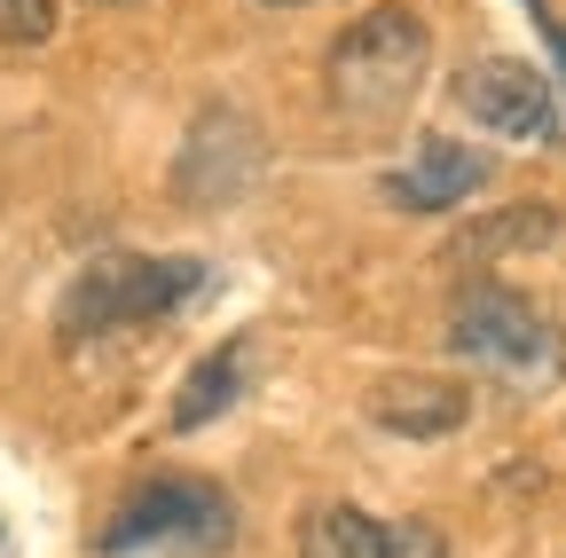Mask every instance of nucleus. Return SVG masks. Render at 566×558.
Wrapping results in <instances>:
<instances>
[{"mask_svg":"<svg viewBox=\"0 0 566 558\" xmlns=\"http://www.w3.org/2000/svg\"><path fill=\"white\" fill-rule=\"evenodd\" d=\"M205 284H212V267L189 260V252H158V260L150 252H111L63 292L55 330H63V346H87V338H111V330H142V323H166L174 307H189Z\"/></svg>","mask_w":566,"mask_h":558,"instance_id":"nucleus-1","label":"nucleus"},{"mask_svg":"<svg viewBox=\"0 0 566 558\" xmlns=\"http://www.w3.org/2000/svg\"><path fill=\"white\" fill-rule=\"evenodd\" d=\"M424 63H433V32H424L417 9H401V0H386V9H370L363 24H354L338 48H331V103L346 118H401L424 87Z\"/></svg>","mask_w":566,"mask_h":558,"instance_id":"nucleus-2","label":"nucleus"},{"mask_svg":"<svg viewBox=\"0 0 566 558\" xmlns=\"http://www.w3.org/2000/svg\"><path fill=\"white\" fill-rule=\"evenodd\" d=\"M260 173V134L237 118V110H212V118H197V134H189V150H181V197H237L244 181Z\"/></svg>","mask_w":566,"mask_h":558,"instance_id":"nucleus-6","label":"nucleus"},{"mask_svg":"<svg viewBox=\"0 0 566 558\" xmlns=\"http://www.w3.org/2000/svg\"><path fill=\"white\" fill-rule=\"evenodd\" d=\"M237 393H244V338H229L221 355H205V362L181 378V393H174V433L212 425V417H221Z\"/></svg>","mask_w":566,"mask_h":558,"instance_id":"nucleus-9","label":"nucleus"},{"mask_svg":"<svg viewBox=\"0 0 566 558\" xmlns=\"http://www.w3.org/2000/svg\"><path fill=\"white\" fill-rule=\"evenodd\" d=\"M55 32V0H0V40H48Z\"/></svg>","mask_w":566,"mask_h":558,"instance_id":"nucleus-11","label":"nucleus"},{"mask_svg":"<svg viewBox=\"0 0 566 558\" xmlns=\"http://www.w3.org/2000/svg\"><path fill=\"white\" fill-rule=\"evenodd\" d=\"M449 346H457L464 362L495 370V378H558V330H551V315L527 307L504 284H472L457 299Z\"/></svg>","mask_w":566,"mask_h":558,"instance_id":"nucleus-4","label":"nucleus"},{"mask_svg":"<svg viewBox=\"0 0 566 558\" xmlns=\"http://www.w3.org/2000/svg\"><path fill=\"white\" fill-rule=\"evenodd\" d=\"M300 558H386V519L354 512V504H323L300 527Z\"/></svg>","mask_w":566,"mask_h":558,"instance_id":"nucleus-10","label":"nucleus"},{"mask_svg":"<svg viewBox=\"0 0 566 558\" xmlns=\"http://www.w3.org/2000/svg\"><path fill=\"white\" fill-rule=\"evenodd\" d=\"M457 103H464L480 126L512 134V143L558 150V103H551V80L535 72V63H520V55H480V63H464Z\"/></svg>","mask_w":566,"mask_h":558,"instance_id":"nucleus-5","label":"nucleus"},{"mask_svg":"<svg viewBox=\"0 0 566 558\" xmlns=\"http://www.w3.org/2000/svg\"><path fill=\"white\" fill-rule=\"evenodd\" d=\"M527 17L543 24V40H551V48H558V63H566V24L551 17V0H527Z\"/></svg>","mask_w":566,"mask_h":558,"instance_id":"nucleus-13","label":"nucleus"},{"mask_svg":"<svg viewBox=\"0 0 566 558\" xmlns=\"http://www.w3.org/2000/svg\"><path fill=\"white\" fill-rule=\"evenodd\" d=\"M103 550H181V558H212L229 550V496L212 480H150L142 496L118 504V519L103 527Z\"/></svg>","mask_w":566,"mask_h":558,"instance_id":"nucleus-3","label":"nucleus"},{"mask_svg":"<svg viewBox=\"0 0 566 558\" xmlns=\"http://www.w3.org/2000/svg\"><path fill=\"white\" fill-rule=\"evenodd\" d=\"M268 9H300V0H268Z\"/></svg>","mask_w":566,"mask_h":558,"instance_id":"nucleus-14","label":"nucleus"},{"mask_svg":"<svg viewBox=\"0 0 566 558\" xmlns=\"http://www.w3.org/2000/svg\"><path fill=\"white\" fill-rule=\"evenodd\" d=\"M488 181V150H464V143H424L401 173H386V197L409 204V213H449L472 189Z\"/></svg>","mask_w":566,"mask_h":558,"instance_id":"nucleus-7","label":"nucleus"},{"mask_svg":"<svg viewBox=\"0 0 566 558\" xmlns=\"http://www.w3.org/2000/svg\"><path fill=\"white\" fill-rule=\"evenodd\" d=\"M370 417H378L386 433H401V441H441V433H457L464 417H472V401L449 378H394V386H378Z\"/></svg>","mask_w":566,"mask_h":558,"instance_id":"nucleus-8","label":"nucleus"},{"mask_svg":"<svg viewBox=\"0 0 566 558\" xmlns=\"http://www.w3.org/2000/svg\"><path fill=\"white\" fill-rule=\"evenodd\" d=\"M386 558H449V543L424 519H401V527H386Z\"/></svg>","mask_w":566,"mask_h":558,"instance_id":"nucleus-12","label":"nucleus"}]
</instances>
